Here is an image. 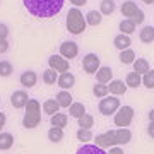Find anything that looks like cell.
I'll use <instances>...</instances> for the list:
<instances>
[{
	"instance_id": "cell-1",
	"label": "cell",
	"mask_w": 154,
	"mask_h": 154,
	"mask_svg": "<svg viewBox=\"0 0 154 154\" xmlns=\"http://www.w3.org/2000/svg\"><path fill=\"white\" fill-rule=\"evenodd\" d=\"M63 2L65 0H22L29 14L39 19H48V17L57 16L62 11Z\"/></svg>"
},
{
	"instance_id": "cell-2",
	"label": "cell",
	"mask_w": 154,
	"mask_h": 154,
	"mask_svg": "<svg viewBox=\"0 0 154 154\" xmlns=\"http://www.w3.org/2000/svg\"><path fill=\"white\" fill-rule=\"evenodd\" d=\"M39 122H41V105L38 99L29 98L28 105H26V115L22 118V125L26 128H34L39 125Z\"/></svg>"
},
{
	"instance_id": "cell-3",
	"label": "cell",
	"mask_w": 154,
	"mask_h": 154,
	"mask_svg": "<svg viewBox=\"0 0 154 154\" xmlns=\"http://www.w3.org/2000/svg\"><path fill=\"white\" fill-rule=\"evenodd\" d=\"M86 17L82 16V12L77 7H72L69 14H67V29L72 34H81L82 31H86Z\"/></svg>"
},
{
	"instance_id": "cell-4",
	"label": "cell",
	"mask_w": 154,
	"mask_h": 154,
	"mask_svg": "<svg viewBox=\"0 0 154 154\" xmlns=\"http://www.w3.org/2000/svg\"><path fill=\"white\" fill-rule=\"evenodd\" d=\"M120 108V99L118 96H105V98L99 101V113L105 116H110V115H115L116 111Z\"/></svg>"
},
{
	"instance_id": "cell-5",
	"label": "cell",
	"mask_w": 154,
	"mask_h": 154,
	"mask_svg": "<svg viewBox=\"0 0 154 154\" xmlns=\"http://www.w3.org/2000/svg\"><path fill=\"white\" fill-rule=\"evenodd\" d=\"M134 118V108L132 106H120L118 111L115 113V125L120 128H127L132 123Z\"/></svg>"
},
{
	"instance_id": "cell-6",
	"label": "cell",
	"mask_w": 154,
	"mask_h": 154,
	"mask_svg": "<svg viewBox=\"0 0 154 154\" xmlns=\"http://www.w3.org/2000/svg\"><path fill=\"white\" fill-rule=\"evenodd\" d=\"M94 146H98L101 149H108V147H115L118 146L116 144V130H108L105 134H99L96 135V140H94Z\"/></svg>"
},
{
	"instance_id": "cell-7",
	"label": "cell",
	"mask_w": 154,
	"mask_h": 154,
	"mask_svg": "<svg viewBox=\"0 0 154 154\" xmlns=\"http://www.w3.org/2000/svg\"><path fill=\"white\" fill-rule=\"evenodd\" d=\"M48 63H50V69L58 74H63V72H69V60H65L62 55H51L48 58Z\"/></svg>"
},
{
	"instance_id": "cell-8",
	"label": "cell",
	"mask_w": 154,
	"mask_h": 154,
	"mask_svg": "<svg viewBox=\"0 0 154 154\" xmlns=\"http://www.w3.org/2000/svg\"><path fill=\"white\" fill-rule=\"evenodd\" d=\"M99 57L96 55V53H88V55L84 57V60H82V69L88 74H96L99 69Z\"/></svg>"
},
{
	"instance_id": "cell-9",
	"label": "cell",
	"mask_w": 154,
	"mask_h": 154,
	"mask_svg": "<svg viewBox=\"0 0 154 154\" xmlns=\"http://www.w3.org/2000/svg\"><path fill=\"white\" fill-rule=\"evenodd\" d=\"M28 101H29V96H28V93H26L24 89H21V91H14L12 96H11V105L14 106V108H17V110L26 108Z\"/></svg>"
},
{
	"instance_id": "cell-10",
	"label": "cell",
	"mask_w": 154,
	"mask_h": 154,
	"mask_svg": "<svg viewBox=\"0 0 154 154\" xmlns=\"http://www.w3.org/2000/svg\"><path fill=\"white\" fill-rule=\"evenodd\" d=\"M77 53H79V48H77V43L74 41H63L60 45V55L65 58V60H70V58H75Z\"/></svg>"
},
{
	"instance_id": "cell-11",
	"label": "cell",
	"mask_w": 154,
	"mask_h": 154,
	"mask_svg": "<svg viewBox=\"0 0 154 154\" xmlns=\"http://www.w3.org/2000/svg\"><path fill=\"white\" fill-rule=\"evenodd\" d=\"M57 84H58L63 91H67V89L74 88V84H75V77H74V74H72V72H63V74H60V75H58Z\"/></svg>"
},
{
	"instance_id": "cell-12",
	"label": "cell",
	"mask_w": 154,
	"mask_h": 154,
	"mask_svg": "<svg viewBox=\"0 0 154 154\" xmlns=\"http://www.w3.org/2000/svg\"><path fill=\"white\" fill-rule=\"evenodd\" d=\"M19 81H21V84L24 86V88H34L36 86V82H38V75H36V72L33 70H26L22 72L21 77H19Z\"/></svg>"
},
{
	"instance_id": "cell-13",
	"label": "cell",
	"mask_w": 154,
	"mask_h": 154,
	"mask_svg": "<svg viewBox=\"0 0 154 154\" xmlns=\"http://www.w3.org/2000/svg\"><path fill=\"white\" fill-rule=\"evenodd\" d=\"M96 79H98L99 84H108L113 81V70L110 67H99L98 72H96Z\"/></svg>"
},
{
	"instance_id": "cell-14",
	"label": "cell",
	"mask_w": 154,
	"mask_h": 154,
	"mask_svg": "<svg viewBox=\"0 0 154 154\" xmlns=\"http://www.w3.org/2000/svg\"><path fill=\"white\" fill-rule=\"evenodd\" d=\"M108 91H110L111 96H120V94H125L127 84L123 82V81H111L110 86H108Z\"/></svg>"
},
{
	"instance_id": "cell-15",
	"label": "cell",
	"mask_w": 154,
	"mask_h": 154,
	"mask_svg": "<svg viewBox=\"0 0 154 154\" xmlns=\"http://www.w3.org/2000/svg\"><path fill=\"white\" fill-rule=\"evenodd\" d=\"M75 154H108L105 149L98 147V146H94V144H84L81 147L77 149Z\"/></svg>"
},
{
	"instance_id": "cell-16",
	"label": "cell",
	"mask_w": 154,
	"mask_h": 154,
	"mask_svg": "<svg viewBox=\"0 0 154 154\" xmlns=\"http://www.w3.org/2000/svg\"><path fill=\"white\" fill-rule=\"evenodd\" d=\"M137 11H139V7H137V4H135L134 0H127V2L122 4V14H123L127 19H130Z\"/></svg>"
},
{
	"instance_id": "cell-17",
	"label": "cell",
	"mask_w": 154,
	"mask_h": 154,
	"mask_svg": "<svg viewBox=\"0 0 154 154\" xmlns=\"http://www.w3.org/2000/svg\"><path fill=\"white\" fill-rule=\"evenodd\" d=\"M113 45H115L116 48L122 51V50L130 48L132 39H130V36H127V34H118V36H115V39H113Z\"/></svg>"
},
{
	"instance_id": "cell-18",
	"label": "cell",
	"mask_w": 154,
	"mask_h": 154,
	"mask_svg": "<svg viewBox=\"0 0 154 154\" xmlns=\"http://www.w3.org/2000/svg\"><path fill=\"white\" fill-rule=\"evenodd\" d=\"M139 38L142 43H152L154 41V26H144L139 31Z\"/></svg>"
},
{
	"instance_id": "cell-19",
	"label": "cell",
	"mask_w": 154,
	"mask_h": 154,
	"mask_svg": "<svg viewBox=\"0 0 154 154\" xmlns=\"http://www.w3.org/2000/svg\"><path fill=\"white\" fill-rule=\"evenodd\" d=\"M55 99H57V103L60 105V108H69V106L74 103V101H72L74 98L70 96V93H67V91H63V89H62L58 94H57Z\"/></svg>"
},
{
	"instance_id": "cell-20",
	"label": "cell",
	"mask_w": 154,
	"mask_h": 154,
	"mask_svg": "<svg viewBox=\"0 0 154 154\" xmlns=\"http://www.w3.org/2000/svg\"><path fill=\"white\" fill-rule=\"evenodd\" d=\"M125 84H127V88H139L142 84V77L137 72H128L125 77Z\"/></svg>"
},
{
	"instance_id": "cell-21",
	"label": "cell",
	"mask_w": 154,
	"mask_h": 154,
	"mask_svg": "<svg viewBox=\"0 0 154 154\" xmlns=\"http://www.w3.org/2000/svg\"><path fill=\"white\" fill-rule=\"evenodd\" d=\"M58 110H60V105L57 103V99H46L43 103V111L50 116H53L55 113H58Z\"/></svg>"
},
{
	"instance_id": "cell-22",
	"label": "cell",
	"mask_w": 154,
	"mask_h": 154,
	"mask_svg": "<svg viewBox=\"0 0 154 154\" xmlns=\"http://www.w3.org/2000/svg\"><path fill=\"white\" fill-rule=\"evenodd\" d=\"M14 144V135L9 132H0V151H7Z\"/></svg>"
},
{
	"instance_id": "cell-23",
	"label": "cell",
	"mask_w": 154,
	"mask_h": 154,
	"mask_svg": "<svg viewBox=\"0 0 154 154\" xmlns=\"http://www.w3.org/2000/svg\"><path fill=\"white\" fill-rule=\"evenodd\" d=\"M130 139H132V132L128 130V128H118L116 130V144L120 146V144H128L130 142Z\"/></svg>"
},
{
	"instance_id": "cell-24",
	"label": "cell",
	"mask_w": 154,
	"mask_h": 154,
	"mask_svg": "<svg viewBox=\"0 0 154 154\" xmlns=\"http://www.w3.org/2000/svg\"><path fill=\"white\" fill-rule=\"evenodd\" d=\"M69 113H70V116H74V118H81L82 115H86V106H84L82 103H72V105L69 106Z\"/></svg>"
},
{
	"instance_id": "cell-25",
	"label": "cell",
	"mask_w": 154,
	"mask_h": 154,
	"mask_svg": "<svg viewBox=\"0 0 154 154\" xmlns=\"http://www.w3.org/2000/svg\"><path fill=\"white\" fill-rule=\"evenodd\" d=\"M84 17H86V24H89V26H99L101 24V12L98 11H89Z\"/></svg>"
},
{
	"instance_id": "cell-26",
	"label": "cell",
	"mask_w": 154,
	"mask_h": 154,
	"mask_svg": "<svg viewBox=\"0 0 154 154\" xmlns=\"http://www.w3.org/2000/svg\"><path fill=\"white\" fill-rule=\"evenodd\" d=\"M120 62L122 63H125V65H130V63H134L135 62V53H134V50L127 48V50H122L120 51Z\"/></svg>"
},
{
	"instance_id": "cell-27",
	"label": "cell",
	"mask_w": 154,
	"mask_h": 154,
	"mask_svg": "<svg viewBox=\"0 0 154 154\" xmlns=\"http://www.w3.org/2000/svg\"><path fill=\"white\" fill-rule=\"evenodd\" d=\"M149 70H151V69H149V62L146 60V58H137V60L134 62V72L144 75V74L149 72Z\"/></svg>"
},
{
	"instance_id": "cell-28",
	"label": "cell",
	"mask_w": 154,
	"mask_h": 154,
	"mask_svg": "<svg viewBox=\"0 0 154 154\" xmlns=\"http://www.w3.org/2000/svg\"><path fill=\"white\" fill-rule=\"evenodd\" d=\"M50 122H51V127L63 128V127H67V115L65 113H55V115L50 118Z\"/></svg>"
},
{
	"instance_id": "cell-29",
	"label": "cell",
	"mask_w": 154,
	"mask_h": 154,
	"mask_svg": "<svg viewBox=\"0 0 154 154\" xmlns=\"http://www.w3.org/2000/svg\"><path fill=\"white\" fill-rule=\"evenodd\" d=\"M99 5H101V9H99L101 16H110L115 12V2L113 0H103Z\"/></svg>"
},
{
	"instance_id": "cell-30",
	"label": "cell",
	"mask_w": 154,
	"mask_h": 154,
	"mask_svg": "<svg viewBox=\"0 0 154 154\" xmlns=\"http://www.w3.org/2000/svg\"><path fill=\"white\" fill-rule=\"evenodd\" d=\"M120 31H122V34H127V36H130V34L135 31V24H134L130 19H123V21L120 22Z\"/></svg>"
},
{
	"instance_id": "cell-31",
	"label": "cell",
	"mask_w": 154,
	"mask_h": 154,
	"mask_svg": "<svg viewBox=\"0 0 154 154\" xmlns=\"http://www.w3.org/2000/svg\"><path fill=\"white\" fill-rule=\"evenodd\" d=\"M41 77H43V82L45 84H55L57 81H58V74H57L53 69H46Z\"/></svg>"
},
{
	"instance_id": "cell-32",
	"label": "cell",
	"mask_w": 154,
	"mask_h": 154,
	"mask_svg": "<svg viewBox=\"0 0 154 154\" xmlns=\"http://www.w3.org/2000/svg\"><path fill=\"white\" fill-rule=\"evenodd\" d=\"M48 139L51 142H60L63 139V128H57V127H51L48 130Z\"/></svg>"
},
{
	"instance_id": "cell-33",
	"label": "cell",
	"mask_w": 154,
	"mask_h": 154,
	"mask_svg": "<svg viewBox=\"0 0 154 154\" xmlns=\"http://www.w3.org/2000/svg\"><path fill=\"white\" fill-rule=\"evenodd\" d=\"M77 122H79V127H81V128H89V130H91V127L94 125V118H93V115H89V113L82 115L81 118H77Z\"/></svg>"
},
{
	"instance_id": "cell-34",
	"label": "cell",
	"mask_w": 154,
	"mask_h": 154,
	"mask_svg": "<svg viewBox=\"0 0 154 154\" xmlns=\"http://www.w3.org/2000/svg\"><path fill=\"white\" fill-rule=\"evenodd\" d=\"M108 86L106 84H94V88H93V94L96 96V98H105V96H108Z\"/></svg>"
},
{
	"instance_id": "cell-35",
	"label": "cell",
	"mask_w": 154,
	"mask_h": 154,
	"mask_svg": "<svg viewBox=\"0 0 154 154\" xmlns=\"http://www.w3.org/2000/svg\"><path fill=\"white\" fill-rule=\"evenodd\" d=\"M77 139L81 142H89V140H93V132L89 128H79L77 130Z\"/></svg>"
},
{
	"instance_id": "cell-36",
	"label": "cell",
	"mask_w": 154,
	"mask_h": 154,
	"mask_svg": "<svg viewBox=\"0 0 154 154\" xmlns=\"http://www.w3.org/2000/svg\"><path fill=\"white\" fill-rule=\"evenodd\" d=\"M142 84L149 89H154V70H149L142 75Z\"/></svg>"
},
{
	"instance_id": "cell-37",
	"label": "cell",
	"mask_w": 154,
	"mask_h": 154,
	"mask_svg": "<svg viewBox=\"0 0 154 154\" xmlns=\"http://www.w3.org/2000/svg\"><path fill=\"white\" fill-rule=\"evenodd\" d=\"M11 74H12V65H11V62L2 60V62H0V77H9Z\"/></svg>"
},
{
	"instance_id": "cell-38",
	"label": "cell",
	"mask_w": 154,
	"mask_h": 154,
	"mask_svg": "<svg viewBox=\"0 0 154 154\" xmlns=\"http://www.w3.org/2000/svg\"><path fill=\"white\" fill-rule=\"evenodd\" d=\"M144 19H146V17H144V12L140 11V9H139V11L135 12V14H134L132 17H130V21H132L134 24H135V26H137V24H142Z\"/></svg>"
},
{
	"instance_id": "cell-39",
	"label": "cell",
	"mask_w": 154,
	"mask_h": 154,
	"mask_svg": "<svg viewBox=\"0 0 154 154\" xmlns=\"http://www.w3.org/2000/svg\"><path fill=\"white\" fill-rule=\"evenodd\" d=\"M7 34H9V28L5 24H0V39H7Z\"/></svg>"
},
{
	"instance_id": "cell-40",
	"label": "cell",
	"mask_w": 154,
	"mask_h": 154,
	"mask_svg": "<svg viewBox=\"0 0 154 154\" xmlns=\"http://www.w3.org/2000/svg\"><path fill=\"white\" fill-rule=\"evenodd\" d=\"M7 50H9V43H7V39H0V53H5Z\"/></svg>"
},
{
	"instance_id": "cell-41",
	"label": "cell",
	"mask_w": 154,
	"mask_h": 154,
	"mask_svg": "<svg viewBox=\"0 0 154 154\" xmlns=\"http://www.w3.org/2000/svg\"><path fill=\"white\" fill-rule=\"evenodd\" d=\"M69 2H70V4H74L77 9H79L81 5H86V4H88V0H69Z\"/></svg>"
},
{
	"instance_id": "cell-42",
	"label": "cell",
	"mask_w": 154,
	"mask_h": 154,
	"mask_svg": "<svg viewBox=\"0 0 154 154\" xmlns=\"http://www.w3.org/2000/svg\"><path fill=\"white\" fill-rule=\"evenodd\" d=\"M5 113H2V111H0V132H2V128H4V125H5Z\"/></svg>"
},
{
	"instance_id": "cell-43",
	"label": "cell",
	"mask_w": 154,
	"mask_h": 154,
	"mask_svg": "<svg viewBox=\"0 0 154 154\" xmlns=\"http://www.w3.org/2000/svg\"><path fill=\"white\" fill-rule=\"evenodd\" d=\"M147 134L154 139V122H151V123H149V127H147Z\"/></svg>"
},
{
	"instance_id": "cell-44",
	"label": "cell",
	"mask_w": 154,
	"mask_h": 154,
	"mask_svg": "<svg viewBox=\"0 0 154 154\" xmlns=\"http://www.w3.org/2000/svg\"><path fill=\"white\" fill-rule=\"evenodd\" d=\"M110 154H123V151L115 146V147H110Z\"/></svg>"
},
{
	"instance_id": "cell-45",
	"label": "cell",
	"mask_w": 154,
	"mask_h": 154,
	"mask_svg": "<svg viewBox=\"0 0 154 154\" xmlns=\"http://www.w3.org/2000/svg\"><path fill=\"white\" fill-rule=\"evenodd\" d=\"M149 120H151V122H154V110H151V111H149Z\"/></svg>"
},
{
	"instance_id": "cell-46",
	"label": "cell",
	"mask_w": 154,
	"mask_h": 154,
	"mask_svg": "<svg viewBox=\"0 0 154 154\" xmlns=\"http://www.w3.org/2000/svg\"><path fill=\"white\" fill-rule=\"evenodd\" d=\"M144 4H149V5H151V4H154V0H142Z\"/></svg>"
}]
</instances>
